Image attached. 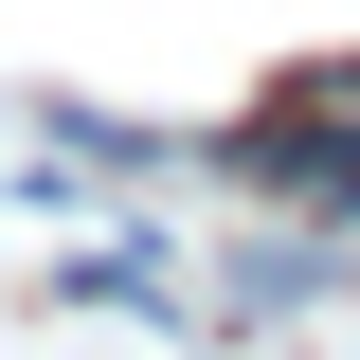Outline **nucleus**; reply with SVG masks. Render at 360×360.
Instances as JSON below:
<instances>
[{
  "instance_id": "obj_1",
  "label": "nucleus",
  "mask_w": 360,
  "mask_h": 360,
  "mask_svg": "<svg viewBox=\"0 0 360 360\" xmlns=\"http://www.w3.org/2000/svg\"><path fill=\"white\" fill-rule=\"evenodd\" d=\"M252 198H288V217H360V72H324V90H288L252 144Z\"/></svg>"
}]
</instances>
